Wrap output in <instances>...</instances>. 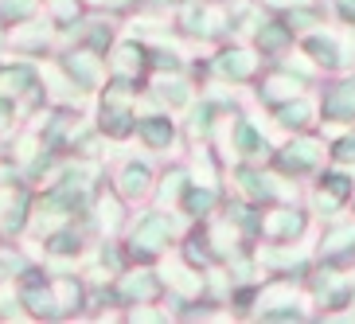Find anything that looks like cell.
I'll return each mask as SVG.
<instances>
[{
	"mask_svg": "<svg viewBox=\"0 0 355 324\" xmlns=\"http://www.w3.org/2000/svg\"><path fill=\"white\" fill-rule=\"evenodd\" d=\"M352 196H355V180L352 176H344V172H324L320 191H316V207H320V215H336Z\"/></svg>",
	"mask_w": 355,
	"mask_h": 324,
	"instance_id": "cell-1",
	"label": "cell"
},
{
	"mask_svg": "<svg viewBox=\"0 0 355 324\" xmlns=\"http://www.w3.org/2000/svg\"><path fill=\"white\" fill-rule=\"evenodd\" d=\"M324 117H332V121H352L355 117V78L336 83L324 94Z\"/></svg>",
	"mask_w": 355,
	"mask_h": 324,
	"instance_id": "cell-2",
	"label": "cell"
},
{
	"mask_svg": "<svg viewBox=\"0 0 355 324\" xmlns=\"http://www.w3.org/2000/svg\"><path fill=\"white\" fill-rule=\"evenodd\" d=\"M320 254L328 262H344L355 254V223H336V227L324 230V246Z\"/></svg>",
	"mask_w": 355,
	"mask_h": 324,
	"instance_id": "cell-3",
	"label": "cell"
},
{
	"mask_svg": "<svg viewBox=\"0 0 355 324\" xmlns=\"http://www.w3.org/2000/svg\"><path fill=\"white\" fill-rule=\"evenodd\" d=\"M320 141H293L289 153H282V164L289 168V172H309V168L320 164Z\"/></svg>",
	"mask_w": 355,
	"mask_h": 324,
	"instance_id": "cell-4",
	"label": "cell"
},
{
	"mask_svg": "<svg viewBox=\"0 0 355 324\" xmlns=\"http://www.w3.org/2000/svg\"><path fill=\"white\" fill-rule=\"evenodd\" d=\"M309 51H313L316 63H324L328 71H336V67H344V59H340V43H336V35H324L316 32L313 40H309Z\"/></svg>",
	"mask_w": 355,
	"mask_h": 324,
	"instance_id": "cell-5",
	"label": "cell"
},
{
	"mask_svg": "<svg viewBox=\"0 0 355 324\" xmlns=\"http://www.w3.org/2000/svg\"><path fill=\"white\" fill-rule=\"evenodd\" d=\"M301 227H304L301 211H282V215H277V219L270 223V230H273V235H282V239H293V235H301Z\"/></svg>",
	"mask_w": 355,
	"mask_h": 324,
	"instance_id": "cell-6",
	"label": "cell"
},
{
	"mask_svg": "<svg viewBox=\"0 0 355 324\" xmlns=\"http://www.w3.org/2000/svg\"><path fill=\"white\" fill-rule=\"evenodd\" d=\"M309 121H313V110H309V105L304 102H297V105H282V126H289V129H304L309 126Z\"/></svg>",
	"mask_w": 355,
	"mask_h": 324,
	"instance_id": "cell-7",
	"label": "cell"
},
{
	"mask_svg": "<svg viewBox=\"0 0 355 324\" xmlns=\"http://www.w3.org/2000/svg\"><path fill=\"white\" fill-rule=\"evenodd\" d=\"M332 160L336 164H355V133H347L344 141L332 148Z\"/></svg>",
	"mask_w": 355,
	"mask_h": 324,
	"instance_id": "cell-8",
	"label": "cell"
},
{
	"mask_svg": "<svg viewBox=\"0 0 355 324\" xmlns=\"http://www.w3.org/2000/svg\"><path fill=\"white\" fill-rule=\"evenodd\" d=\"M336 12H340V16L355 28V0H336Z\"/></svg>",
	"mask_w": 355,
	"mask_h": 324,
	"instance_id": "cell-9",
	"label": "cell"
},
{
	"mask_svg": "<svg viewBox=\"0 0 355 324\" xmlns=\"http://www.w3.org/2000/svg\"><path fill=\"white\" fill-rule=\"evenodd\" d=\"M352 199H355V196H352Z\"/></svg>",
	"mask_w": 355,
	"mask_h": 324,
	"instance_id": "cell-10",
	"label": "cell"
}]
</instances>
